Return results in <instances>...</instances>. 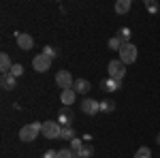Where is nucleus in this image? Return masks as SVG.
Returning <instances> with one entry per match:
<instances>
[{"label":"nucleus","instance_id":"1","mask_svg":"<svg viewBox=\"0 0 160 158\" xmlns=\"http://www.w3.org/2000/svg\"><path fill=\"white\" fill-rule=\"evenodd\" d=\"M41 128H43V122H30V124L22 126L19 139H22L24 143H30V141H34L38 135H41Z\"/></svg>","mask_w":160,"mask_h":158},{"label":"nucleus","instance_id":"2","mask_svg":"<svg viewBox=\"0 0 160 158\" xmlns=\"http://www.w3.org/2000/svg\"><path fill=\"white\" fill-rule=\"evenodd\" d=\"M41 135L47 137V139H60L62 137V126L58 124V120H47V122H43Z\"/></svg>","mask_w":160,"mask_h":158},{"label":"nucleus","instance_id":"3","mask_svg":"<svg viewBox=\"0 0 160 158\" xmlns=\"http://www.w3.org/2000/svg\"><path fill=\"white\" fill-rule=\"evenodd\" d=\"M107 73H109L111 79H115V81H122L124 75H126V64H124L120 58H118V60H111L109 64H107Z\"/></svg>","mask_w":160,"mask_h":158},{"label":"nucleus","instance_id":"4","mask_svg":"<svg viewBox=\"0 0 160 158\" xmlns=\"http://www.w3.org/2000/svg\"><path fill=\"white\" fill-rule=\"evenodd\" d=\"M137 56H139V49H137L135 43H126L122 49H120V60L128 66V64H132L137 60Z\"/></svg>","mask_w":160,"mask_h":158},{"label":"nucleus","instance_id":"5","mask_svg":"<svg viewBox=\"0 0 160 158\" xmlns=\"http://www.w3.org/2000/svg\"><path fill=\"white\" fill-rule=\"evenodd\" d=\"M32 69H34L37 73H47L51 69V58H47L45 54H37V56L32 58Z\"/></svg>","mask_w":160,"mask_h":158},{"label":"nucleus","instance_id":"6","mask_svg":"<svg viewBox=\"0 0 160 158\" xmlns=\"http://www.w3.org/2000/svg\"><path fill=\"white\" fill-rule=\"evenodd\" d=\"M56 85H60V90H68V88H73L75 85V79H73V75L68 73V71H58L56 73Z\"/></svg>","mask_w":160,"mask_h":158},{"label":"nucleus","instance_id":"7","mask_svg":"<svg viewBox=\"0 0 160 158\" xmlns=\"http://www.w3.org/2000/svg\"><path fill=\"white\" fill-rule=\"evenodd\" d=\"M15 37H17V47L22 49V51H30V49L34 47V37L32 34H28V32H15Z\"/></svg>","mask_w":160,"mask_h":158},{"label":"nucleus","instance_id":"8","mask_svg":"<svg viewBox=\"0 0 160 158\" xmlns=\"http://www.w3.org/2000/svg\"><path fill=\"white\" fill-rule=\"evenodd\" d=\"M81 111H83L86 115H96V113H100V100L83 98V100H81Z\"/></svg>","mask_w":160,"mask_h":158},{"label":"nucleus","instance_id":"9","mask_svg":"<svg viewBox=\"0 0 160 158\" xmlns=\"http://www.w3.org/2000/svg\"><path fill=\"white\" fill-rule=\"evenodd\" d=\"M73 118H75V113L71 111V107H62L60 113H58V124H60L62 128L73 126Z\"/></svg>","mask_w":160,"mask_h":158},{"label":"nucleus","instance_id":"10","mask_svg":"<svg viewBox=\"0 0 160 158\" xmlns=\"http://www.w3.org/2000/svg\"><path fill=\"white\" fill-rule=\"evenodd\" d=\"M75 98H77V92H75L73 88H68V90H62L60 92V103L64 107H71L75 103Z\"/></svg>","mask_w":160,"mask_h":158},{"label":"nucleus","instance_id":"11","mask_svg":"<svg viewBox=\"0 0 160 158\" xmlns=\"http://www.w3.org/2000/svg\"><path fill=\"white\" fill-rule=\"evenodd\" d=\"M100 88H102L105 92H118V90L122 88V81H115V79L107 77V79H102V81H100Z\"/></svg>","mask_w":160,"mask_h":158},{"label":"nucleus","instance_id":"12","mask_svg":"<svg viewBox=\"0 0 160 158\" xmlns=\"http://www.w3.org/2000/svg\"><path fill=\"white\" fill-rule=\"evenodd\" d=\"M73 90L77 92V94H88V92L92 90V84H90L88 79H75Z\"/></svg>","mask_w":160,"mask_h":158},{"label":"nucleus","instance_id":"13","mask_svg":"<svg viewBox=\"0 0 160 158\" xmlns=\"http://www.w3.org/2000/svg\"><path fill=\"white\" fill-rule=\"evenodd\" d=\"M13 64H15V62H11V58H9V54H7V51H2V54H0V71H2V75L11 73Z\"/></svg>","mask_w":160,"mask_h":158},{"label":"nucleus","instance_id":"14","mask_svg":"<svg viewBox=\"0 0 160 158\" xmlns=\"http://www.w3.org/2000/svg\"><path fill=\"white\" fill-rule=\"evenodd\" d=\"M0 84H2L4 90H15V85H17V77H13L11 73H7V75H2Z\"/></svg>","mask_w":160,"mask_h":158},{"label":"nucleus","instance_id":"15","mask_svg":"<svg viewBox=\"0 0 160 158\" xmlns=\"http://www.w3.org/2000/svg\"><path fill=\"white\" fill-rule=\"evenodd\" d=\"M130 7H132V0H118L115 2V13L118 15H126L130 11Z\"/></svg>","mask_w":160,"mask_h":158},{"label":"nucleus","instance_id":"16","mask_svg":"<svg viewBox=\"0 0 160 158\" xmlns=\"http://www.w3.org/2000/svg\"><path fill=\"white\" fill-rule=\"evenodd\" d=\"M60 139H64V141H73V139H77V130H75L73 126H66V128H62V137Z\"/></svg>","mask_w":160,"mask_h":158},{"label":"nucleus","instance_id":"17","mask_svg":"<svg viewBox=\"0 0 160 158\" xmlns=\"http://www.w3.org/2000/svg\"><path fill=\"white\" fill-rule=\"evenodd\" d=\"M113 111H115V103H113L111 98L100 100V113H113Z\"/></svg>","mask_w":160,"mask_h":158},{"label":"nucleus","instance_id":"18","mask_svg":"<svg viewBox=\"0 0 160 158\" xmlns=\"http://www.w3.org/2000/svg\"><path fill=\"white\" fill-rule=\"evenodd\" d=\"M107 45H109L111 51H120V49L124 47V41H122L120 37H118V34H115L113 38H109V43H107Z\"/></svg>","mask_w":160,"mask_h":158},{"label":"nucleus","instance_id":"19","mask_svg":"<svg viewBox=\"0 0 160 158\" xmlns=\"http://www.w3.org/2000/svg\"><path fill=\"white\" fill-rule=\"evenodd\" d=\"M118 37L122 38V41H124V45H126V43H130V37H132V30H130L128 26H122V28H120V34H118Z\"/></svg>","mask_w":160,"mask_h":158},{"label":"nucleus","instance_id":"20","mask_svg":"<svg viewBox=\"0 0 160 158\" xmlns=\"http://www.w3.org/2000/svg\"><path fill=\"white\" fill-rule=\"evenodd\" d=\"M143 4H145V11H148L149 15H154V13H158V9H160V4L156 2V0H145Z\"/></svg>","mask_w":160,"mask_h":158},{"label":"nucleus","instance_id":"21","mask_svg":"<svg viewBox=\"0 0 160 158\" xmlns=\"http://www.w3.org/2000/svg\"><path fill=\"white\" fill-rule=\"evenodd\" d=\"M83 145H86V143L77 137V139H73V141H71V152H73V154H79V152L83 150Z\"/></svg>","mask_w":160,"mask_h":158},{"label":"nucleus","instance_id":"22","mask_svg":"<svg viewBox=\"0 0 160 158\" xmlns=\"http://www.w3.org/2000/svg\"><path fill=\"white\" fill-rule=\"evenodd\" d=\"M92 156H94V145L86 143V145H83V150L79 152V158H92Z\"/></svg>","mask_w":160,"mask_h":158},{"label":"nucleus","instance_id":"23","mask_svg":"<svg viewBox=\"0 0 160 158\" xmlns=\"http://www.w3.org/2000/svg\"><path fill=\"white\" fill-rule=\"evenodd\" d=\"M135 158H152V152H149V147L141 145V147H139V150H137Z\"/></svg>","mask_w":160,"mask_h":158},{"label":"nucleus","instance_id":"24","mask_svg":"<svg viewBox=\"0 0 160 158\" xmlns=\"http://www.w3.org/2000/svg\"><path fill=\"white\" fill-rule=\"evenodd\" d=\"M43 54H45L47 58H51V60H53V58H58V49L51 47V45H45V47H43Z\"/></svg>","mask_w":160,"mask_h":158},{"label":"nucleus","instance_id":"25","mask_svg":"<svg viewBox=\"0 0 160 158\" xmlns=\"http://www.w3.org/2000/svg\"><path fill=\"white\" fill-rule=\"evenodd\" d=\"M11 75H13V77H22V75H24V66H22L19 62H15L13 69H11Z\"/></svg>","mask_w":160,"mask_h":158},{"label":"nucleus","instance_id":"26","mask_svg":"<svg viewBox=\"0 0 160 158\" xmlns=\"http://www.w3.org/2000/svg\"><path fill=\"white\" fill-rule=\"evenodd\" d=\"M58 158H75V154L71 152V147H62L58 150Z\"/></svg>","mask_w":160,"mask_h":158},{"label":"nucleus","instance_id":"27","mask_svg":"<svg viewBox=\"0 0 160 158\" xmlns=\"http://www.w3.org/2000/svg\"><path fill=\"white\" fill-rule=\"evenodd\" d=\"M43 158H58V152H56V150H47V152L43 154Z\"/></svg>","mask_w":160,"mask_h":158},{"label":"nucleus","instance_id":"28","mask_svg":"<svg viewBox=\"0 0 160 158\" xmlns=\"http://www.w3.org/2000/svg\"><path fill=\"white\" fill-rule=\"evenodd\" d=\"M156 141H158V145H160V135H158V137H156Z\"/></svg>","mask_w":160,"mask_h":158}]
</instances>
